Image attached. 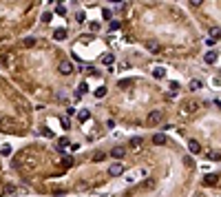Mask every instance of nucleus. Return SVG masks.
<instances>
[{"mask_svg": "<svg viewBox=\"0 0 221 197\" xmlns=\"http://www.w3.org/2000/svg\"><path fill=\"white\" fill-rule=\"evenodd\" d=\"M0 131L2 133H16L18 131V124L13 117H0Z\"/></svg>", "mask_w": 221, "mask_h": 197, "instance_id": "nucleus-1", "label": "nucleus"}, {"mask_svg": "<svg viewBox=\"0 0 221 197\" xmlns=\"http://www.w3.org/2000/svg\"><path fill=\"white\" fill-rule=\"evenodd\" d=\"M197 109H199V104H197V102H188V104H181L179 113H181V115H190V113H195Z\"/></svg>", "mask_w": 221, "mask_h": 197, "instance_id": "nucleus-2", "label": "nucleus"}, {"mask_svg": "<svg viewBox=\"0 0 221 197\" xmlns=\"http://www.w3.org/2000/svg\"><path fill=\"white\" fill-rule=\"evenodd\" d=\"M58 71L62 73V76H71V73H73V64H71L69 60H64V62H60V67H58Z\"/></svg>", "mask_w": 221, "mask_h": 197, "instance_id": "nucleus-3", "label": "nucleus"}, {"mask_svg": "<svg viewBox=\"0 0 221 197\" xmlns=\"http://www.w3.org/2000/svg\"><path fill=\"white\" fill-rule=\"evenodd\" d=\"M108 173L113 175V177H119V175L124 173V166L119 164V162H115V164H111V166H108Z\"/></svg>", "mask_w": 221, "mask_h": 197, "instance_id": "nucleus-4", "label": "nucleus"}, {"mask_svg": "<svg viewBox=\"0 0 221 197\" xmlns=\"http://www.w3.org/2000/svg\"><path fill=\"white\" fill-rule=\"evenodd\" d=\"M124 155H126V148L124 146H115L113 151H111V157H115V159H122Z\"/></svg>", "mask_w": 221, "mask_h": 197, "instance_id": "nucleus-5", "label": "nucleus"}, {"mask_svg": "<svg viewBox=\"0 0 221 197\" xmlns=\"http://www.w3.org/2000/svg\"><path fill=\"white\" fill-rule=\"evenodd\" d=\"M0 62H2L5 67H11L13 64V55L11 53H0Z\"/></svg>", "mask_w": 221, "mask_h": 197, "instance_id": "nucleus-6", "label": "nucleus"}, {"mask_svg": "<svg viewBox=\"0 0 221 197\" xmlns=\"http://www.w3.org/2000/svg\"><path fill=\"white\" fill-rule=\"evenodd\" d=\"M166 142H168V137H166L164 133H157V135H153V144H166Z\"/></svg>", "mask_w": 221, "mask_h": 197, "instance_id": "nucleus-7", "label": "nucleus"}, {"mask_svg": "<svg viewBox=\"0 0 221 197\" xmlns=\"http://www.w3.org/2000/svg\"><path fill=\"white\" fill-rule=\"evenodd\" d=\"M188 148H190V153H199L201 151V146H199V142H197V139H190V142H188Z\"/></svg>", "mask_w": 221, "mask_h": 197, "instance_id": "nucleus-8", "label": "nucleus"}, {"mask_svg": "<svg viewBox=\"0 0 221 197\" xmlns=\"http://www.w3.org/2000/svg\"><path fill=\"white\" fill-rule=\"evenodd\" d=\"M146 49H148L150 53H157V51H159V44L155 42V40H148V42H146Z\"/></svg>", "mask_w": 221, "mask_h": 197, "instance_id": "nucleus-9", "label": "nucleus"}, {"mask_svg": "<svg viewBox=\"0 0 221 197\" xmlns=\"http://www.w3.org/2000/svg\"><path fill=\"white\" fill-rule=\"evenodd\" d=\"M142 144H144L142 137H133L131 142H128V146H131V148H142Z\"/></svg>", "mask_w": 221, "mask_h": 197, "instance_id": "nucleus-10", "label": "nucleus"}, {"mask_svg": "<svg viewBox=\"0 0 221 197\" xmlns=\"http://www.w3.org/2000/svg\"><path fill=\"white\" fill-rule=\"evenodd\" d=\"M221 38V29H219V27H212V29H210V40H219Z\"/></svg>", "mask_w": 221, "mask_h": 197, "instance_id": "nucleus-11", "label": "nucleus"}, {"mask_svg": "<svg viewBox=\"0 0 221 197\" xmlns=\"http://www.w3.org/2000/svg\"><path fill=\"white\" fill-rule=\"evenodd\" d=\"M161 120V113H159V111H153V113H148V122H150V124H155V122H159Z\"/></svg>", "mask_w": 221, "mask_h": 197, "instance_id": "nucleus-12", "label": "nucleus"}, {"mask_svg": "<svg viewBox=\"0 0 221 197\" xmlns=\"http://www.w3.org/2000/svg\"><path fill=\"white\" fill-rule=\"evenodd\" d=\"M53 38H55V40H58V42H62V40H67V31H64V29H58V31H55V33H53Z\"/></svg>", "mask_w": 221, "mask_h": 197, "instance_id": "nucleus-13", "label": "nucleus"}, {"mask_svg": "<svg viewBox=\"0 0 221 197\" xmlns=\"http://www.w3.org/2000/svg\"><path fill=\"white\" fill-rule=\"evenodd\" d=\"M206 62H208V64H215V62H217V51H208V53H206Z\"/></svg>", "mask_w": 221, "mask_h": 197, "instance_id": "nucleus-14", "label": "nucleus"}, {"mask_svg": "<svg viewBox=\"0 0 221 197\" xmlns=\"http://www.w3.org/2000/svg\"><path fill=\"white\" fill-rule=\"evenodd\" d=\"M217 180H219L217 175H206V177H204V184H206V186H210V184H217Z\"/></svg>", "mask_w": 221, "mask_h": 197, "instance_id": "nucleus-15", "label": "nucleus"}, {"mask_svg": "<svg viewBox=\"0 0 221 197\" xmlns=\"http://www.w3.org/2000/svg\"><path fill=\"white\" fill-rule=\"evenodd\" d=\"M115 62V58L111 53H106V55H102V64H113Z\"/></svg>", "mask_w": 221, "mask_h": 197, "instance_id": "nucleus-16", "label": "nucleus"}, {"mask_svg": "<svg viewBox=\"0 0 221 197\" xmlns=\"http://www.w3.org/2000/svg\"><path fill=\"white\" fill-rule=\"evenodd\" d=\"M208 159H215V162H219V159H221V153H217V151H210V153H208Z\"/></svg>", "mask_w": 221, "mask_h": 197, "instance_id": "nucleus-17", "label": "nucleus"}, {"mask_svg": "<svg viewBox=\"0 0 221 197\" xmlns=\"http://www.w3.org/2000/svg\"><path fill=\"white\" fill-rule=\"evenodd\" d=\"M190 89H192V91H199V89H201V80H192V82H190Z\"/></svg>", "mask_w": 221, "mask_h": 197, "instance_id": "nucleus-18", "label": "nucleus"}, {"mask_svg": "<svg viewBox=\"0 0 221 197\" xmlns=\"http://www.w3.org/2000/svg\"><path fill=\"white\" fill-rule=\"evenodd\" d=\"M102 18L104 20H111V18H113V11H111V9H102Z\"/></svg>", "mask_w": 221, "mask_h": 197, "instance_id": "nucleus-19", "label": "nucleus"}, {"mask_svg": "<svg viewBox=\"0 0 221 197\" xmlns=\"http://www.w3.org/2000/svg\"><path fill=\"white\" fill-rule=\"evenodd\" d=\"M22 44H24V46H33V44H35V38H31V35H29V38L22 40Z\"/></svg>", "mask_w": 221, "mask_h": 197, "instance_id": "nucleus-20", "label": "nucleus"}, {"mask_svg": "<svg viewBox=\"0 0 221 197\" xmlns=\"http://www.w3.org/2000/svg\"><path fill=\"white\" fill-rule=\"evenodd\" d=\"M153 76H155V78H159V80H161V78L166 76V71H164V69H155V71H153Z\"/></svg>", "mask_w": 221, "mask_h": 197, "instance_id": "nucleus-21", "label": "nucleus"}, {"mask_svg": "<svg viewBox=\"0 0 221 197\" xmlns=\"http://www.w3.org/2000/svg\"><path fill=\"white\" fill-rule=\"evenodd\" d=\"M104 95H106V89H104V87L95 89V98H104Z\"/></svg>", "mask_w": 221, "mask_h": 197, "instance_id": "nucleus-22", "label": "nucleus"}, {"mask_svg": "<svg viewBox=\"0 0 221 197\" xmlns=\"http://www.w3.org/2000/svg\"><path fill=\"white\" fill-rule=\"evenodd\" d=\"M131 84H133V80H119V87H122V89H128Z\"/></svg>", "mask_w": 221, "mask_h": 197, "instance_id": "nucleus-23", "label": "nucleus"}, {"mask_svg": "<svg viewBox=\"0 0 221 197\" xmlns=\"http://www.w3.org/2000/svg\"><path fill=\"white\" fill-rule=\"evenodd\" d=\"M78 117H80V122L89 120V111H80V113H78Z\"/></svg>", "mask_w": 221, "mask_h": 197, "instance_id": "nucleus-24", "label": "nucleus"}, {"mask_svg": "<svg viewBox=\"0 0 221 197\" xmlns=\"http://www.w3.org/2000/svg\"><path fill=\"white\" fill-rule=\"evenodd\" d=\"M0 153H2V155H9V153H11V146H9V144H5L2 148H0Z\"/></svg>", "mask_w": 221, "mask_h": 197, "instance_id": "nucleus-25", "label": "nucleus"}, {"mask_svg": "<svg viewBox=\"0 0 221 197\" xmlns=\"http://www.w3.org/2000/svg\"><path fill=\"white\" fill-rule=\"evenodd\" d=\"M104 157H106L104 153H95V155H93V162H102V159H104Z\"/></svg>", "mask_w": 221, "mask_h": 197, "instance_id": "nucleus-26", "label": "nucleus"}, {"mask_svg": "<svg viewBox=\"0 0 221 197\" xmlns=\"http://www.w3.org/2000/svg\"><path fill=\"white\" fill-rule=\"evenodd\" d=\"M89 27H91V31H97L100 29V22H89Z\"/></svg>", "mask_w": 221, "mask_h": 197, "instance_id": "nucleus-27", "label": "nucleus"}, {"mask_svg": "<svg viewBox=\"0 0 221 197\" xmlns=\"http://www.w3.org/2000/svg\"><path fill=\"white\" fill-rule=\"evenodd\" d=\"M108 27H111V31H117V29H119V22H115V20H113Z\"/></svg>", "mask_w": 221, "mask_h": 197, "instance_id": "nucleus-28", "label": "nucleus"}, {"mask_svg": "<svg viewBox=\"0 0 221 197\" xmlns=\"http://www.w3.org/2000/svg\"><path fill=\"white\" fill-rule=\"evenodd\" d=\"M89 91V87H86V84H82V87L78 89V95H82V93H86Z\"/></svg>", "mask_w": 221, "mask_h": 197, "instance_id": "nucleus-29", "label": "nucleus"}, {"mask_svg": "<svg viewBox=\"0 0 221 197\" xmlns=\"http://www.w3.org/2000/svg\"><path fill=\"white\" fill-rule=\"evenodd\" d=\"M190 5L192 7H201V5H204V0H190Z\"/></svg>", "mask_w": 221, "mask_h": 197, "instance_id": "nucleus-30", "label": "nucleus"}, {"mask_svg": "<svg viewBox=\"0 0 221 197\" xmlns=\"http://www.w3.org/2000/svg\"><path fill=\"white\" fill-rule=\"evenodd\" d=\"M197 197H204V195H197Z\"/></svg>", "mask_w": 221, "mask_h": 197, "instance_id": "nucleus-31", "label": "nucleus"}]
</instances>
